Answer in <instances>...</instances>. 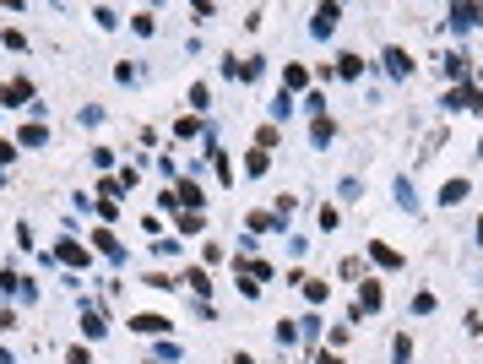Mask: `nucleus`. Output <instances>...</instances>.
Here are the masks:
<instances>
[{
	"label": "nucleus",
	"mask_w": 483,
	"mask_h": 364,
	"mask_svg": "<svg viewBox=\"0 0 483 364\" xmlns=\"http://www.w3.org/2000/svg\"><path fill=\"white\" fill-rule=\"evenodd\" d=\"M337 22H343V5H315V16H310V38H332Z\"/></svg>",
	"instance_id": "nucleus-1"
},
{
	"label": "nucleus",
	"mask_w": 483,
	"mask_h": 364,
	"mask_svg": "<svg viewBox=\"0 0 483 364\" xmlns=\"http://www.w3.org/2000/svg\"><path fill=\"white\" fill-rule=\"evenodd\" d=\"M380 66H386V76H397V82H402V76H413V55H408V49H397V44H391V49H386V55H380Z\"/></svg>",
	"instance_id": "nucleus-2"
},
{
	"label": "nucleus",
	"mask_w": 483,
	"mask_h": 364,
	"mask_svg": "<svg viewBox=\"0 0 483 364\" xmlns=\"http://www.w3.org/2000/svg\"><path fill=\"white\" fill-rule=\"evenodd\" d=\"M0 104H11V109H16V104H33V82H27V76H11V82L0 87Z\"/></svg>",
	"instance_id": "nucleus-3"
},
{
	"label": "nucleus",
	"mask_w": 483,
	"mask_h": 364,
	"mask_svg": "<svg viewBox=\"0 0 483 364\" xmlns=\"http://www.w3.org/2000/svg\"><path fill=\"white\" fill-rule=\"evenodd\" d=\"M92 250H98V256H109V261H114V267H120V261H125V245H120V239H114V228H98V234H92Z\"/></svg>",
	"instance_id": "nucleus-4"
},
{
	"label": "nucleus",
	"mask_w": 483,
	"mask_h": 364,
	"mask_svg": "<svg viewBox=\"0 0 483 364\" xmlns=\"http://www.w3.org/2000/svg\"><path fill=\"white\" fill-rule=\"evenodd\" d=\"M483 22V5H451V33H473Z\"/></svg>",
	"instance_id": "nucleus-5"
},
{
	"label": "nucleus",
	"mask_w": 483,
	"mask_h": 364,
	"mask_svg": "<svg viewBox=\"0 0 483 364\" xmlns=\"http://www.w3.org/2000/svg\"><path fill=\"white\" fill-rule=\"evenodd\" d=\"M174 321L169 315H131V332H141V337H163Z\"/></svg>",
	"instance_id": "nucleus-6"
},
{
	"label": "nucleus",
	"mask_w": 483,
	"mask_h": 364,
	"mask_svg": "<svg viewBox=\"0 0 483 364\" xmlns=\"http://www.w3.org/2000/svg\"><path fill=\"white\" fill-rule=\"evenodd\" d=\"M440 71L451 76V82H462V87H467V76H473V60H467V55H445V60H440Z\"/></svg>",
	"instance_id": "nucleus-7"
},
{
	"label": "nucleus",
	"mask_w": 483,
	"mask_h": 364,
	"mask_svg": "<svg viewBox=\"0 0 483 364\" xmlns=\"http://www.w3.org/2000/svg\"><path fill=\"white\" fill-rule=\"evenodd\" d=\"M82 337H87V343H103V337H109V321H103L98 310H87V315H82Z\"/></svg>",
	"instance_id": "nucleus-8"
},
{
	"label": "nucleus",
	"mask_w": 483,
	"mask_h": 364,
	"mask_svg": "<svg viewBox=\"0 0 483 364\" xmlns=\"http://www.w3.org/2000/svg\"><path fill=\"white\" fill-rule=\"evenodd\" d=\"M380 304H386L380 283H364V293H358V310H353V321H358V315H369V310H380Z\"/></svg>",
	"instance_id": "nucleus-9"
},
{
	"label": "nucleus",
	"mask_w": 483,
	"mask_h": 364,
	"mask_svg": "<svg viewBox=\"0 0 483 364\" xmlns=\"http://www.w3.org/2000/svg\"><path fill=\"white\" fill-rule=\"evenodd\" d=\"M467 196H473V185H467V180H445V191H440V202H445V207H462Z\"/></svg>",
	"instance_id": "nucleus-10"
},
{
	"label": "nucleus",
	"mask_w": 483,
	"mask_h": 364,
	"mask_svg": "<svg viewBox=\"0 0 483 364\" xmlns=\"http://www.w3.org/2000/svg\"><path fill=\"white\" fill-rule=\"evenodd\" d=\"M369 261H375V267H386V272H397V267H402V256H397L391 245H375V239H369Z\"/></svg>",
	"instance_id": "nucleus-11"
},
{
	"label": "nucleus",
	"mask_w": 483,
	"mask_h": 364,
	"mask_svg": "<svg viewBox=\"0 0 483 364\" xmlns=\"http://www.w3.org/2000/svg\"><path fill=\"white\" fill-rule=\"evenodd\" d=\"M299 87H310V71L304 66H282V93H299Z\"/></svg>",
	"instance_id": "nucleus-12"
},
{
	"label": "nucleus",
	"mask_w": 483,
	"mask_h": 364,
	"mask_svg": "<svg viewBox=\"0 0 483 364\" xmlns=\"http://www.w3.org/2000/svg\"><path fill=\"white\" fill-rule=\"evenodd\" d=\"M337 76H343V82H358V76H364V60H358V55H337Z\"/></svg>",
	"instance_id": "nucleus-13"
},
{
	"label": "nucleus",
	"mask_w": 483,
	"mask_h": 364,
	"mask_svg": "<svg viewBox=\"0 0 483 364\" xmlns=\"http://www.w3.org/2000/svg\"><path fill=\"white\" fill-rule=\"evenodd\" d=\"M332 136H337V125H332V120L321 114V120L310 125V142H315V147H332Z\"/></svg>",
	"instance_id": "nucleus-14"
},
{
	"label": "nucleus",
	"mask_w": 483,
	"mask_h": 364,
	"mask_svg": "<svg viewBox=\"0 0 483 364\" xmlns=\"http://www.w3.org/2000/svg\"><path fill=\"white\" fill-rule=\"evenodd\" d=\"M391 191H397V207H402V213H418V196H413V180H397V185H391Z\"/></svg>",
	"instance_id": "nucleus-15"
},
{
	"label": "nucleus",
	"mask_w": 483,
	"mask_h": 364,
	"mask_svg": "<svg viewBox=\"0 0 483 364\" xmlns=\"http://www.w3.org/2000/svg\"><path fill=\"white\" fill-rule=\"evenodd\" d=\"M22 147H44L49 142V131H44V120H33V125H22V136H16Z\"/></svg>",
	"instance_id": "nucleus-16"
},
{
	"label": "nucleus",
	"mask_w": 483,
	"mask_h": 364,
	"mask_svg": "<svg viewBox=\"0 0 483 364\" xmlns=\"http://www.w3.org/2000/svg\"><path fill=\"white\" fill-rule=\"evenodd\" d=\"M55 261H66V267H87V250H82V245H60V250H55Z\"/></svg>",
	"instance_id": "nucleus-17"
},
{
	"label": "nucleus",
	"mask_w": 483,
	"mask_h": 364,
	"mask_svg": "<svg viewBox=\"0 0 483 364\" xmlns=\"http://www.w3.org/2000/svg\"><path fill=\"white\" fill-rule=\"evenodd\" d=\"M212 169H217V180H223V185H234V163H228V152H223V147H212Z\"/></svg>",
	"instance_id": "nucleus-18"
},
{
	"label": "nucleus",
	"mask_w": 483,
	"mask_h": 364,
	"mask_svg": "<svg viewBox=\"0 0 483 364\" xmlns=\"http://www.w3.org/2000/svg\"><path fill=\"white\" fill-rule=\"evenodd\" d=\"M174 196H179V202H185L190 213H201V185H196V180H185V185H179Z\"/></svg>",
	"instance_id": "nucleus-19"
},
{
	"label": "nucleus",
	"mask_w": 483,
	"mask_h": 364,
	"mask_svg": "<svg viewBox=\"0 0 483 364\" xmlns=\"http://www.w3.org/2000/svg\"><path fill=\"white\" fill-rule=\"evenodd\" d=\"M391 364H413V337H408V332L391 343Z\"/></svg>",
	"instance_id": "nucleus-20"
},
{
	"label": "nucleus",
	"mask_w": 483,
	"mask_h": 364,
	"mask_svg": "<svg viewBox=\"0 0 483 364\" xmlns=\"http://www.w3.org/2000/svg\"><path fill=\"white\" fill-rule=\"evenodd\" d=\"M185 289H196V299H207V293H212V278L196 267V272H185Z\"/></svg>",
	"instance_id": "nucleus-21"
},
{
	"label": "nucleus",
	"mask_w": 483,
	"mask_h": 364,
	"mask_svg": "<svg viewBox=\"0 0 483 364\" xmlns=\"http://www.w3.org/2000/svg\"><path fill=\"white\" fill-rule=\"evenodd\" d=\"M304 293H310V304H326L332 283H321V278H304Z\"/></svg>",
	"instance_id": "nucleus-22"
},
{
	"label": "nucleus",
	"mask_w": 483,
	"mask_h": 364,
	"mask_svg": "<svg viewBox=\"0 0 483 364\" xmlns=\"http://www.w3.org/2000/svg\"><path fill=\"white\" fill-rule=\"evenodd\" d=\"M196 131H201V114H185V120H179V125H174V136H185V142H190V136H196Z\"/></svg>",
	"instance_id": "nucleus-23"
},
{
	"label": "nucleus",
	"mask_w": 483,
	"mask_h": 364,
	"mask_svg": "<svg viewBox=\"0 0 483 364\" xmlns=\"http://www.w3.org/2000/svg\"><path fill=\"white\" fill-rule=\"evenodd\" d=\"M245 174L261 180V174H267V152H250V158H245Z\"/></svg>",
	"instance_id": "nucleus-24"
},
{
	"label": "nucleus",
	"mask_w": 483,
	"mask_h": 364,
	"mask_svg": "<svg viewBox=\"0 0 483 364\" xmlns=\"http://www.w3.org/2000/svg\"><path fill=\"white\" fill-rule=\"evenodd\" d=\"M299 337H304V343H321V321L304 315V321H299Z\"/></svg>",
	"instance_id": "nucleus-25"
},
{
	"label": "nucleus",
	"mask_w": 483,
	"mask_h": 364,
	"mask_svg": "<svg viewBox=\"0 0 483 364\" xmlns=\"http://www.w3.org/2000/svg\"><path fill=\"white\" fill-rule=\"evenodd\" d=\"M250 228H267V234H282V218H272V213H256V218H250Z\"/></svg>",
	"instance_id": "nucleus-26"
},
{
	"label": "nucleus",
	"mask_w": 483,
	"mask_h": 364,
	"mask_svg": "<svg viewBox=\"0 0 483 364\" xmlns=\"http://www.w3.org/2000/svg\"><path fill=\"white\" fill-rule=\"evenodd\" d=\"M293 114V93H277V104H272V120H288Z\"/></svg>",
	"instance_id": "nucleus-27"
},
{
	"label": "nucleus",
	"mask_w": 483,
	"mask_h": 364,
	"mask_svg": "<svg viewBox=\"0 0 483 364\" xmlns=\"http://www.w3.org/2000/svg\"><path fill=\"white\" fill-rule=\"evenodd\" d=\"M190 104H196V109H212V87H207V82L190 87Z\"/></svg>",
	"instance_id": "nucleus-28"
},
{
	"label": "nucleus",
	"mask_w": 483,
	"mask_h": 364,
	"mask_svg": "<svg viewBox=\"0 0 483 364\" xmlns=\"http://www.w3.org/2000/svg\"><path fill=\"white\" fill-rule=\"evenodd\" d=\"M0 38H5V49H27V33H22V27H5Z\"/></svg>",
	"instance_id": "nucleus-29"
},
{
	"label": "nucleus",
	"mask_w": 483,
	"mask_h": 364,
	"mask_svg": "<svg viewBox=\"0 0 483 364\" xmlns=\"http://www.w3.org/2000/svg\"><path fill=\"white\" fill-rule=\"evenodd\" d=\"M293 337H299V321H277V343H282V348H288V343H293Z\"/></svg>",
	"instance_id": "nucleus-30"
},
{
	"label": "nucleus",
	"mask_w": 483,
	"mask_h": 364,
	"mask_svg": "<svg viewBox=\"0 0 483 364\" xmlns=\"http://www.w3.org/2000/svg\"><path fill=\"white\" fill-rule=\"evenodd\" d=\"M131 27H136L141 38H152V27H158V22H152V11H141V16H131Z\"/></svg>",
	"instance_id": "nucleus-31"
},
{
	"label": "nucleus",
	"mask_w": 483,
	"mask_h": 364,
	"mask_svg": "<svg viewBox=\"0 0 483 364\" xmlns=\"http://www.w3.org/2000/svg\"><path fill=\"white\" fill-rule=\"evenodd\" d=\"M201 223H207L201 213H185V218H179V234H201Z\"/></svg>",
	"instance_id": "nucleus-32"
},
{
	"label": "nucleus",
	"mask_w": 483,
	"mask_h": 364,
	"mask_svg": "<svg viewBox=\"0 0 483 364\" xmlns=\"http://www.w3.org/2000/svg\"><path fill=\"white\" fill-rule=\"evenodd\" d=\"M304 109H310V114L321 120V114H326V98H321V93H304Z\"/></svg>",
	"instance_id": "nucleus-33"
},
{
	"label": "nucleus",
	"mask_w": 483,
	"mask_h": 364,
	"mask_svg": "<svg viewBox=\"0 0 483 364\" xmlns=\"http://www.w3.org/2000/svg\"><path fill=\"white\" fill-rule=\"evenodd\" d=\"M98 218L114 223V218H120V202H109V196H103V202H98Z\"/></svg>",
	"instance_id": "nucleus-34"
},
{
	"label": "nucleus",
	"mask_w": 483,
	"mask_h": 364,
	"mask_svg": "<svg viewBox=\"0 0 483 364\" xmlns=\"http://www.w3.org/2000/svg\"><path fill=\"white\" fill-rule=\"evenodd\" d=\"M434 310V293H413V315H429Z\"/></svg>",
	"instance_id": "nucleus-35"
},
{
	"label": "nucleus",
	"mask_w": 483,
	"mask_h": 364,
	"mask_svg": "<svg viewBox=\"0 0 483 364\" xmlns=\"http://www.w3.org/2000/svg\"><path fill=\"white\" fill-rule=\"evenodd\" d=\"M11 158H16V147H11V142H0V169H5Z\"/></svg>",
	"instance_id": "nucleus-36"
},
{
	"label": "nucleus",
	"mask_w": 483,
	"mask_h": 364,
	"mask_svg": "<svg viewBox=\"0 0 483 364\" xmlns=\"http://www.w3.org/2000/svg\"><path fill=\"white\" fill-rule=\"evenodd\" d=\"M315 364H343V359H337V354H321V359H315Z\"/></svg>",
	"instance_id": "nucleus-37"
},
{
	"label": "nucleus",
	"mask_w": 483,
	"mask_h": 364,
	"mask_svg": "<svg viewBox=\"0 0 483 364\" xmlns=\"http://www.w3.org/2000/svg\"><path fill=\"white\" fill-rule=\"evenodd\" d=\"M478 245H483V218H478Z\"/></svg>",
	"instance_id": "nucleus-38"
},
{
	"label": "nucleus",
	"mask_w": 483,
	"mask_h": 364,
	"mask_svg": "<svg viewBox=\"0 0 483 364\" xmlns=\"http://www.w3.org/2000/svg\"><path fill=\"white\" fill-rule=\"evenodd\" d=\"M478 158H483V142H478Z\"/></svg>",
	"instance_id": "nucleus-39"
},
{
	"label": "nucleus",
	"mask_w": 483,
	"mask_h": 364,
	"mask_svg": "<svg viewBox=\"0 0 483 364\" xmlns=\"http://www.w3.org/2000/svg\"><path fill=\"white\" fill-rule=\"evenodd\" d=\"M147 364H158V359H147Z\"/></svg>",
	"instance_id": "nucleus-40"
}]
</instances>
